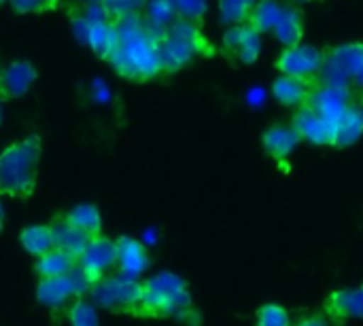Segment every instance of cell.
Instances as JSON below:
<instances>
[{"label": "cell", "instance_id": "cell-1", "mask_svg": "<svg viewBox=\"0 0 363 326\" xmlns=\"http://www.w3.org/2000/svg\"><path fill=\"white\" fill-rule=\"evenodd\" d=\"M160 38L162 34L149 28L143 17L119 21L117 42L108 57L111 68L130 83H151L164 76Z\"/></svg>", "mask_w": 363, "mask_h": 326}, {"label": "cell", "instance_id": "cell-2", "mask_svg": "<svg viewBox=\"0 0 363 326\" xmlns=\"http://www.w3.org/2000/svg\"><path fill=\"white\" fill-rule=\"evenodd\" d=\"M43 157L40 134H28L0 151V197L30 199L38 185Z\"/></svg>", "mask_w": 363, "mask_h": 326}, {"label": "cell", "instance_id": "cell-3", "mask_svg": "<svg viewBox=\"0 0 363 326\" xmlns=\"http://www.w3.org/2000/svg\"><path fill=\"white\" fill-rule=\"evenodd\" d=\"M143 308L147 318H179L185 320L194 314V297L189 282L177 272H160L140 282Z\"/></svg>", "mask_w": 363, "mask_h": 326}, {"label": "cell", "instance_id": "cell-4", "mask_svg": "<svg viewBox=\"0 0 363 326\" xmlns=\"http://www.w3.org/2000/svg\"><path fill=\"white\" fill-rule=\"evenodd\" d=\"M217 55L215 45L202 32V25L177 19L160 38V59L164 74H177L185 70L196 57L211 59Z\"/></svg>", "mask_w": 363, "mask_h": 326}, {"label": "cell", "instance_id": "cell-5", "mask_svg": "<svg viewBox=\"0 0 363 326\" xmlns=\"http://www.w3.org/2000/svg\"><path fill=\"white\" fill-rule=\"evenodd\" d=\"M87 297L91 299L96 308H102L111 314L130 316V318H147L145 308H143L140 282L132 278H123L115 272L94 282Z\"/></svg>", "mask_w": 363, "mask_h": 326}, {"label": "cell", "instance_id": "cell-6", "mask_svg": "<svg viewBox=\"0 0 363 326\" xmlns=\"http://www.w3.org/2000/svg\"><path fill=\"white\" fill-rule=\"evenodd\" d=\"M74 30L81 34V40L94 51L96 57L108 62L115 42H117V23L106 17L102 6H91V11H83L72 17Z\"/></svg>", "mask_w": 363, "mask_h": 326}, {"label": "cell", "instance_id": "cell-7", "mask_svg": "<svg viewBox=\"0 0 363 326\" xmlns=\"http://www.w3.org/2000/svg\"><path fill=\"white\" fill-rule=\"evenodd\" d=\"M94 286V282L79 269V265L60 278H43L36 284V301L51 310L57 312L62 308H66L68 303H72L79 297H87L89 289Z\"/></svg>", "mask_w": 363, "mask_h": 326}, {"label": "cell", "instance_id": "cell-8", "mask_svg": "<svg viewBox=\"0 0 363 326\" xmlns=\"http://www.w3.org/2000/svg\"><path fill=\"white\" fill-rule=\"evenodd\" d=\"M325 62V51L308 45V42H298L291 47H283V51L274 59V70L279 74L287 76H298V78H319Z\"/></svg>", "mask_w": 363, "mask_h": 326}, {"label": "cell", "instance_id": "cell-9", "mask_svg": "<svg viewBox=\"0 0 363 326\" xmlns=\"http://www.w3.org/2000/svg\"><path fill=\"white\" fill-rule=\"evenodd\" d=\"M363 64V42L351 40V42H340L336 47L325 49V62L323 70L319 74L321 81L325 83H340V85H351L353 76Z\"/></svg>", "mask_w": 363, "mask_h": 326}, {"label": "cell", "instance_id": "cell-10", "mask_svg": "<svg viewBox=\"0 0 363 326\" xmlns=\"http://www.w3.org/2000/svg\"><path fill=\"white\" fill-rule=\"evenodd\" d=\"M353 87L351 85H340V83H325L321 78H317L313 93L308 98V106L321 115L323 119L338 123L340 117L349 110V106L353 104Z\"/></svg>", "mask_w": 363, "mask_h": 326}, {"label": "cell", "instance_id": "cell-11", "mask_svg": "<svg viewBox=\"0 0 363 326\" xmlns=\"http://www.w3.org/2000/svg\"><path fill=\"white\" fill-rule=\"evenodd\" d=\"M221 51L242 66H253L262 55V34L249 23L230 25L223 32Z\"/></svg>", "mask_w": 363, "mask_h": 326}, {"label": "cell", "instance_id": "cell-12", "mask_svg": "<svg viewBox=\"0 0 363 326\" xmlns=\"http://www.w3.org/2000/svg\"><path fill=\"white\" fill-rule=\"evenodd\" d=\"M79 269L91 280L98 282L104 276L115 272V240L106 235L89 238L81 255L77 257Z\"/></svg>", "mask_w": 363, "mask_h": 326}, {"label": "cell", "instance_id": "cell-13", "mask_svg": "<svg viewBox=\"0 0 363 326\" xmlns=\"http://www.w3.org/2000/svg\"><path fill=\"white\" fill-rule=\"evenodd\" d=\"M151 267V252L149 248L132 238L119 235L115 240V274L132 280H140V276Z\"/></svg>", "mask_w": 363, "mask_h": 326}, {"label": "cell", "instance_id": "cell-14", "mask_svg": "<svg viewBox=\"0 0 363 326\" xmlns=\"http://www.w3.org/2000/svg\"><path fill=\"white\" fill-rule=\"evenodd\" d=\"M38 81V70L30 59H11L0 68V102L23 98Z\"/></svg>", "mask_w": 363, "mask_h": 326}, {"label": "cell", "instance_id": "cell-15", "mask_svg": "<svg viewBox=\"0 0 363 326\" xmlns=\"http://www.w3.org/2000/svg\"><path fill=\"white\" fill-rule=\"evenodd\" d=\"M291 127L298 132L302 142H308L315 146H334L336 123L317 115L308 104L296 108V115L291 117Z\"/></svg>", "mask_w": 363, "mask_h": 326}, {"label": "cell", "instance_id": "cell-16", "mask_svg": "<svg viewBox=\"0 0 363 326\" xmlns=\"http://www.w3.org/2000/svg\"><path fill=\"white\" fill-rule=\"evenodd\" d=\"M323 312L334 320H363V284L332 291L323 301Z\"/></svg>", "mask_w": 363, "mask_h": 326}, {"label": "cell", "instance_id": "cell-17", "mask_svg": "<svg viewBox=\"0 0 363 326\" xmlns=\"http://www.w3.org/2000/svg\"><path fill=\"white\" fill-rule=\"evenodd\" d=\"M300 142H302V138L291 127V123L289 125L274 123L262 136V146H264L266 155L270 159H274L277 163H285L294 155V151L300 146Z\"/></svg>", "mask_w": 363, "mask_h": 326}, {"label": "cell", "instance_id": "cell-18", "mask_svg": "<svg viewBox=\"0 0 363 326\" xmlns=\"http://www.w3.org/2000/svg\"><path fill=\"white\" fill-rule=\"evenodd\" d=\"M317 78H298V76H287V74H277L272 81V95L274 100L285 106V108H300L308 102L313 87Z\"/></svg>", "mask_w": 363, "mask_h": 326}, {"label": "cell", "instance_id": "cell-19", "mask_svg": "<svg viewBox=\"0 0 363 326\" xmlns=\"http://www.w3.org/2000/svg\"><path fill=\"white\" fill-rule=\"evenodd\" d=\"M304 32H306V19L304 13L298 4H285L272 34L274 38L283 45V47H291L304 40Z\"/></svg>", "mask_w": 363, "mask_h": 326}, {"label": "cell", "instance_id": "cell-20", "mask_svg": "<svg viewBox=\"0 0 363 326\" xmlns=\"http://www.w3.org/2000/svg\"><path fill=\"white\" fill-rule=\"evenodd\" d=\"M49 227H51V233H53V246L60 248V250H66V252H70L74 257L81 255V250L85 248V244L89 240L85 233H81L77 227H72L66 221L64 212L53 214L51 221H49Z\"/></svg>", "mask_w": 363, "mask_h": 326}, {"label": "cell", "instance_id": "cell-21", "mask_svg": "<svg viewBox=\"0 0 363 326\" xmlns=\"http://www.w3.org/2000/svg\"><path fill=\"white\" fill-rule=\"evenodd\" d=\"M363 138V104L353 102L349 106V110L340 117V121L336 123V138H334V146L336 149H347L357 144Z\"/></svg>", "mask_w": 363, "mask_h": 326}, {"label": "cell", "instance_id": "cell-22", "mask_svg": "<svg viewBox=\"0 0 363 326\" xmlns=\"http://www.w3.org/2000/svg\"><path fill=\"white\" fill-rule=\"evenodd\" d=\"M74 267H77V257L53 246L49 252H45L43 257L36 259L34 274L38 276V280H43V278H60V276L70 274Z\"/></svg>", "mask_w": 363, "mask_h": 326}, {"label": "cell", "instance_id": "cell-23", "mask_svg": "<svg viewBox=\"0 0 363 326\" xmlns=\"http://www.w3.org/2000/svg\"><path fill=\"white\" fill-rule=\"evenodd\" d=\"M64 216L72 227H77L87 238L102 235V214L94 204H77L74 208L66 210Z\"/></svg>", "mask_w": 363, "mask_h": 326}, {"label": "cell", "instance_id": "cell-24", "mask_svg": "<svg viewBox=\"0 0 363 326\" xmlns=\"http://www.w3.org/2000/svg\"><path fill=\"white\" fill-rule=\"evenodd\" d=\"M19 244L34 259L49 252L53 248V233H51L49 223H38V225L23 227L21 233H19Z\"/></svg>", "mask_w": 363, "mask_h": 326}, {"label": "cell", "instance_id": "cell-25", "mask_svg": "<svg viewBox=\"0 0 363 326\" xmlns=\"http://www.w3.org/2000/svg\"><path fill=\"white\" fill-rule=\"evenodd\" d=\"M283 8H285V2H281V0H257L247 23L264 36L274 30Z\"/></svg>", "mask_w": 363, "mask_h": 326}, {"label": "cell", "instance_id": "cell-26", "mask_svg": "<svg viewBox=\"0 0 363 326\" xmlns=\"http://www.w3.org/2000/svg\"><path fill=\"white\" fill-rule=\"evenodd\" d=\"M143 19L149 28H153L155 32L164 34L179 17L174 11L172 0H149L143 13Z\"/></svg>", "mask_w": 363, "mask_h": 326}, {"label": "cell", "instance_id": "cell-27", "mask_svg": "<svg viewBox=\"0 0 363 326\" xmlns=\"http://www.w3.org/2000/svg\"><path fill=\"white\" fill-rule=\"evenodd\" d=\"M255 2L257 0H219V19H221V23H225L228 28L238 25V23H247Z\"/></svg>", "mask_w": 363, "mask_h": 326}, {"label": "cell", "instance_id": "cell-28", "mask_svg": "<svg viewBox=\"0 0 363 326\" xmlns=\"http://www.w3.org/2000/svg\"><path fill=\"white\" fill-rule=\"evenodd\" d=\"M147 2L149 0H102L100 6L106 13V17H111L115 23H119L123 19L143 17Z\"/></svg>", "mask_w": 363, "mask_h": 326}, {"label": "cell", "instance_id": "cell-29", "mask_svg": "<svg viewBox=\"0 0 363 326\" xmlns=\"http://www.w3.org/2000/svg\"><path fill=\"white\" fill-rule=\"evenodd\" d=\"M66 318L70 326H100L98 310L87 297H79L66 308Z\"/></svg>", "mask_w": 363, "mask_h": 326}, {"label": "cell", "instance_id": "cell-30", "mask_svg": "<svg viewBox=\"0 0 363 326\" xmlns=\"http://www.w3.org/2000/svg\"><path fill=\"white\" fill-rule=\"evenodd\" d=\"M291 314L281 303H264L255 312V325L253 326H291Z\"/></svg>", "mask_w": 363, "mask_h": 326}, {"label": "cell", "instance_id": "cell-31", "mask_svg": "<svg viewBox=\"0 0 363 326\" xmlns=\"http://www.w3.org/2000/svg\"><path fill=\"white\" fill-rule=\"evenodd\" d=\"M9 4L17 15H43L62 11L66 0H9Z\"/></svg>", "mask_w": 363, "mask_h": 326}, {"label": "cell", "instance_id": "cell-32", "mask_svg": "<svg viewBox=\"0 0 363 326\" xmlns=\"http://www.w3.org/2000/svg\"><path fill=\"white\" fill-rule=\"evenodd\" d=\"M177 17L204 25L206 13H208V0H172Z\"/></svg>", "mask_w": 363, "mask_h": 326}, {"label": "cell", "instance_id": "cell-33", "mask_svg": "<svg viewBox=\"0 0 363 326\" xmlns=\"http://www.w3.org/2000/svg\"><path fill=\"white\" fill-rule=\"evenodd\" d=\"M291 326H332L325 314H304L296 325Z\"/></svg>", "mask_w": 363, "mask_h": 326}, {"label": "cell", "instance_id": "cell-34", "mask_svg": "<svg viewBox=\"0 0 363 326\" xmlns=\"http://www.w3.org/2000/svg\"><path fill=\"white\" fill-rule=\"evenodd\" d=\"M351 87L353 89H357L359 93L363 95V64H362V68L357 70V74L353 76V81H351Z\"/></svg>", "mask_w": 363, "mask_h": 326}, {"label": "cell", "instance_id": "cell-35", "mask_svg": "<svg viewBox=\"0 0 363 326\" xmlns=\"http://www.w3.org/2000/svg\"><path fill=\"white\" fill-rule=\"evenodd\" d=\"M4 225H6V214H4V204H2V197H0V233L4 231Z\"/></svg>", "mask_w": 363, "mask_h": 326}, {"label": "cell", "instance_id": "cell-36", "mask_svg": "<svg viewBox=\"0 0 363 326\" xmlns=\"http://www.w3.org/2000/svg\"><path fill=\"white\" fill-rule=\"evenodd\" d=\"M83 4H89V6H98V4H102V0H81Z\"/></svg>", "mask_w": 363, "mask_h": 326}, {"label": "cell", "instance_id": "cell-37", "mask_svg": "<svg viewBox=\"0 0 363 326\" xmlns=\"http://www.w3.org/2000/svg\"><path fill=\"white\" fill-rule=\"evenodd\" d=\"M291 2H296V4H308V2H317V0H291Z\"/></svg>", "mask_w": 363, "mask_h": 326}, {"label": "cell", "instance_id": "cell-38", "mask_svg": "<svg viewBox=\"0 0 363 326\" xmlns=\"http://www.w3.org/2000/svg\"><path fill=\"white\" fill-rule=\"evenodd\" d=\"M2 119H4V112H2V102H0V125H2Z\"/></svg>", "mask_w": 363, "mask_h": 326}, {"label": "cell", "instance_id": "cell-39", "mask_svg": "<svg viewBox=\"0 0 363 326\" xmlns=\"http://www.w3.org/2000/svg\"><path fill=\"white\" fill-rule=\"evenodd\" d=\"M4 2H9V0H0V4H4Z\"/></svg>", "mask_w": 363, "mask_h": 326}, {"label": "cell", "instance_id": "cell-40", "mask_svg": "<svg viewBox=\"0 0 363 326\" xmlns=\"http://www.w3.org/2000/svg\"><path fill=\"white\" fill-rule=\"evenodd\" d=\"M0 68H2V66H0Z\"/></svg>", "mask_w": 363, "mask_h": 326}]
</instances>
